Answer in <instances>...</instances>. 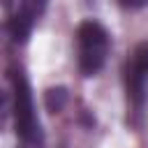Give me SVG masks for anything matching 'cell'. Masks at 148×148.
<instances>
[{
    "label": "cell",
    "mask_w": 148,
    "mask_h": 148,
    "mask_svg": "<svg viewBox=\"0 0 148 148\" xmlns=\"http://www.w3.org/2000/svg\"><path fill=\"white\" fill-rule=\"evenodd\" d=\"M125 7H141V5H146L148 0H120Z\"/></svg>",
    "instance_id": "5"
},
{
    "label": "cell",
    "mask_w": 148,
    "mask_h": 148,
    "mask_svg": "<svg viewBox=\"0 0 148 148\" xmlns=\"http://www.w3.org/2000/svg\"><path fill=\"white\" fill-rule=\"evenodd\" d=\"M44 7H46V0H23L21 2V7L16 9V14L9 21V32L16 42H25L37 16L44 12Z\"/></svg>",
    "instance_id": "4"
},
{
    "label": "cell",
    "mask_w": 148,
    "mask_h": 148,
    "mask_svg": "<svg viewBox=\"0 0 148 148\" xmlns=\"http://www.w3.org/2000/svg\"><path fill=\"white\" fill-rule=\"evenodd\" d=\"M148 86V42H141L125 62V90L134 111H141Z\"/></svg>",
    "instance_id": "3"
},
{
    "label": "cell",
    "mask_w": 148,
    "mask_h": 148,
    "mask_svg": "<svg viewBox=\"0 0 148 148\" xmlns=\"http://www.w3.org/2000/svg\"><path fill=\"white\" fill-rule=\"evenodd\" d=\"M76 49H79V69L83 76H92L102 69L109 53V35L95 21H83L76 30Z\"/></svg>",
    "instance_id": "2"
},
{
    "label": "cell",
    "mask_w": 148,
    "mask_h": 148,
    "mask_svg": "<svg viewBox=\"0 0 148 148\" xmlns=\"http://www.w3.org/2000/svg\"><path fill=\"white\" fill-rule=\"evenodd\" d=\"M12 92H14V125H16V134L30 143V146H39L42 143V130H39V120L35 113V102H32V92L30 86L23 76V72H12Z\"/></svg>",
    "instance_id": "1"
}]
</instances>
